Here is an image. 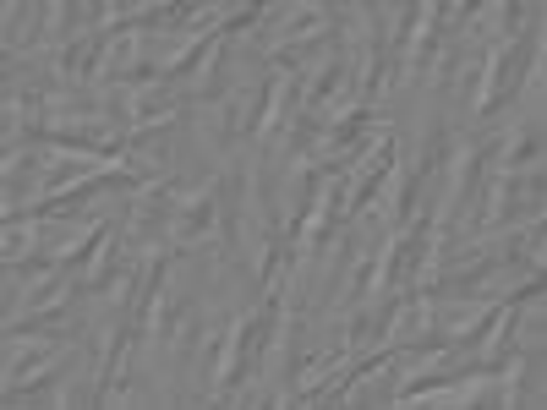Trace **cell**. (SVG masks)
Here are the masks:
<instances>
[{
    "label": "cell",
    "mask_w": 547,
    "mask_h": 410,
    "mask_svg": "<svg viewBox=\"0 0 547 410\" xmlns=\"http://www.w3.org/2000/svg\"><path fill=\"white\" fill-rule=\"evenodd\" d=\"M214 214H219V208H214V192H197V197H192V208H186V214L176 219V236H186V241L203 236V230L214 225Z\"/></svg>",
    "instance_id": "obj_1"
}]
</instances>
